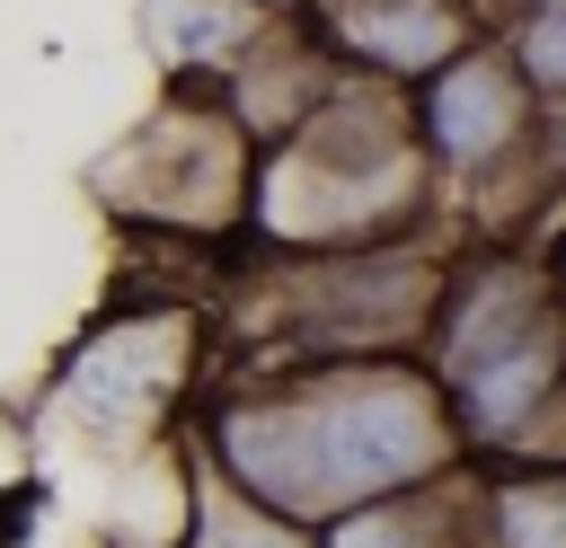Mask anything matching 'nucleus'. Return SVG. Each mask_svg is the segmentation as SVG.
<instances>
[{
	"instance_id": "nucleus-1",
	"label": "nucleus",
	"mask_w": 566,
	"mask_h": 548,
	"mask_svg": "<svg viewBox=\"0 0 566 548\" xmlns=\"http://www.w3.org/2000/svg\"><path fill=\"white\" fill-rule=\"evenodd\" d=\"M195 442L212 468H230L248 495L283 504L292 521H336L371 495L433 486L478 460L433 354L283 362L274 380L221 398Z\"/></svg>"
},
{
	"instance_id": "nucleus-2",
	"label": "nucleus",
	"mask_w": 566,
	"mask_h": 548,
	"mask_svg": "<svg viewBox=\"0 0 566 548\" xmlns=\"http://www.w3.org/2000/svg\"><path fill=\"white\" fill-rule=\"evenodd\" d=\"M433 150L416 133V97L398 80H371V71H336L327 97L256 141V194H248V221L274 239V247H363V239H398V230H424L433 212Z\"/></svg>"
},
{
	"instance_id": "nucleus-3",
	"label": "nucleus",
	"mask_w": 566,
	"mask_h": 548,
	"mask_svg": "<svg viewBox=\"0 0 566 548\" xmlns=\"http://www.w3.org/2000/svg\"><path fill=\"white\" fill-rule=\"evenodd\" d=\"M478 460L513 451L566 389V274L531 247H460L424 336Z\"/></svg>"
},
{
	"instance_id": "nucleus-4",
	"label": "nucleus",
	"mask_w": 566,
	"mask_h": 548,
	"mask_svg": "<svg viewBox=\"0 0 566 548\" xmlns=\"http://www.w3.org/2000/svg\"><path fill=\"white\" fill-rule=\"evenodd\" d=\"M451 256H433L416 230L363 239V247H310L292 274H274V354L283 362H345V354H424L442 309Z\"/></svg>"
},
{
	"instance_id": "nucleus-5",
	"label": "nucleus",
	"mask_w": 566,
	"mask_h": 548,
	"mask_svg": "<svg viewBox=\"0 0 566 548\" xmlns=\"http://www.w3.org/2000/svg\"><path fill=\"white\" fill-rule=\"evenodd\" d=\"M407 97H416V133H424L433 168L460 177V186H495V177L531 168V150L548 141V97L522 80V62H513L504 35L460 44Z\"/></svg>"
},
{
	"instance_id": "nucleus-6",
	"label": "nucleus",
	"mask_w": 566,
	"mask_h": 548,
	"mask_svg": "<svg viewBox=\"0 0 566 548\" xmlns=\"http://www.w3.org/2000/svg\"><path fill=\"white\" fill-rule=\"evenodd\" d=\"M310 27L345 71L416 88L424 71H442L460 44L486 35V0H318Z\"/></svg>"
},
{
	"instance_id": "nucleus-7",
	"label": "nucleus",
	"mask_w": 566,
	"mask_h": 548,
	"mask_svg": "<svg viewBox=\"0 0 566 548\" xmlns=\"http://www.w3.org/2000/svg\"><path fill=\"white\" fill-rule=\"evenodd\" d=\"M186 362H195V345H186V318H142V327H124V336H97V345H80V362H71V407H80V424L88 433H115V424H159V407L186 389Z\"/></svg>"
},
{
	"instance_id": "nucleus-8",
	"label": "nucleus",
	"mask_w": 566,
	"mask_h": 548,
	"mask_svg": "<svg viewBox=\"0 0 566 548\" xmlns=\"http://www.w3.org/2000/svg\"><path fill=\"white\" fill-rule=\"evenodd\" d=\"M318 548H495L478 460L433 477V486H398V495H371V504L318 521Z\"/></svg>"
},
{
	"instance_id": "nucleus-9",
	"label": "nucleus",
	"mask_w": 566,
	"mask_h": 548,
	"mask_svg": "<svg viewBox=\"0 0 566 548\" xmlns=\"http://www.w3.org/2000/svg\"><path fill=\"white\" fill-rule=\"evenodd\" d=\"M274 35V9L256 0H142V44L168 80H230Z\"/></svg>"
},
{
	"instance_id": "nucleus-10",
	"label": "nucleus",
	"mask_w": 566,
	"mask_h": 548,
	"mask_svg": "<svg viewBox=\"0 0 566 548\" xmlns=\"http://www.w3.org/2000/svg\"><path fill=\"white\" fill-rule=\"evenodd\" d=\"M195 486H186V548H318V521H292L283 504L248 495L230 468L203 460V442L186 451Z\"/></svg>"
},
{
	"instance_id": "nucleus-11",
	"label": "nucleus",
	"mask_w": 566,
	"mask_h": 548,
	"mask_svg": "<svg viewBox=\"0 0 566 548\" xmlns=\"http://www.w3.org/2000/svg\"><path fill=\"white\" fill-rule=\"evenodd\" d=\"M486 486V539L495 548H566V460H478Z\"/></svg>"
},
{
	"instance_id": "nucleus-12",
	"label": "nucleus",
	"mask_w": 566,
	"mask_h": 548,
	"mask_svg": "<svg viewBox=\"0 0 566 548\" xmlns=\"http://www.w3.org/2000/svg\"><path fill=\"white\" fill-rule=\"evenodd\" d=\"M504 44H513L522 80H531L548 106H566V9H522V18H504Z\"/></svg>"
},
{
	"instance_id": "nucleus-13",
	"label": "nucleus",
	"mask_w": 566,
	"mask_h": 548,
	"mask_svg": "<svg viewBox=\"0 0 566 548\" xmlns=\"http://www.w3.org/2000/svg\"><path fill=\"white\" fill-rule=\"evenodd\" d=\"M256 9H274V18H310L318 0H256Z\"/></svg>"
},
{
	"instance_id": "nucleus-14",
	"label": "nucleus",
	"mask_w": 566,
	"mask_h": 548,
	"mask_svg": "<svg viewBox=\"0 0 566 548\" xmlns=\"http://www.w3.org/2000/svg\"><path fill=\"white\" fill-rule=\"evenodd\" d=\"M522 9H566V0H504V18H522Z\"/></svg>"
}]
</instances>
